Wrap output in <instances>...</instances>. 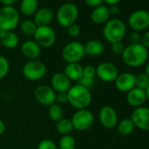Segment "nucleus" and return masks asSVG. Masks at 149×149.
<instances>
[{
  "mask_svg": "<svg viewBox=\"0 0 149 149\" xmlns=\"http://www.w3.org/2000/svg\"><path fill=\"white\" fill-rule=\"evenodd\" d=\"M84 67L77 63H68L63 70V74L70 81H79L83 77Z\"/></svg>",
  "mask_w": 149,
  "mask_h": 149,
  "instance_id": "nucleus-22",
  "label": "nucleus"
},
{
  "mask_svg": "<svg viewBox=\"0 0 149 149\" xmlns=\"http://www.w3.org/2000/svg\"><path fill=\"white\" fill-rule=\"evenodd\" d=\"M55 128H56V131L60 134H61L62 136L63 135H68V134H70L71 132L74 130V127H73L71 119L65 118H63L60 121L56 122Z\"/></svg>",
  "mask_w": 149,
  "mask_h": 149,
  "instance_id": "nucleus-26",
  "label": "nucleus"
},
{
  "mask_svg": "<svg viewBox=\"0 0 149 149\" xmlns=\"http://www.w3.org/2000/svg\"><path fill=\"white\" fill-rule=\"evenodd\" d=\"M48 116L54 122H58L64 118V110L61 104L54 103L48 107Z\"/></svg>",
  "mask_w": 149,
  "mask_h": 149,
  "instance_id": "nucleus-27",
  "label": "nucleus"
},
{
  "mask_svg": "<svg viewBox=\"0 0 149 149\" xmlns=\"http://www.w3.org/2000/svg\"><path fill=\"white\" fill-rule=\"evenodd\" d=\"M5 130H6V125L4 123V121L0 118V136L5 132Z\"/></svg>",
  "mask_w": 149,
  "mask_h": 149,
  "instance_id": "nucleus-44",
  "label": "nucleus"
},
{
  "mask_svg": "<svg viewBox=\"0 0 149 149\" xmlns=\"http://www.w3.org/2000/svg\"><path fill=\"white\" fill-rule=\"evenodd\" d=\"M149 86V77L146 73H139L135 76V87L146 91Z\"/></svg>",
  "mask_w": 149,
  "mask_h": 149,
  "instance_id": "nucleus-30",
  "label": "nucleus"
},
{
  "mask_svg": "<svg viewBox=\"0 0 149 149\" xmlns=\"http://www.w3.org/2000/svg\"><path fill=\"white\" fill-rule=\"evenodd\" d=\"M78 18V8L72 3L62 5L56 13V20L60 26L68 28L69 26L76 23Z\"/></svg>",
  "mask_w": 149,
  "mask_h": 149,
  "instance_id": "nucleus-5",
  "label": "nucleus"
},
{
  "mask_svg": "<svg viewBox=\"0 0 149 149\" xmlns=\"http://www.w3.org/2000/svg\"><path fill=\"white\" fill-rule=\"evenodd\" d=\"M147 1H148V2H149V0H147Z\"/></svg>",
  "mask_w": 149,
  "mask_h": 149,
  "instance_id": "nucleus-47",
  "label": "nucleus"
},
{
  "mask_svg": "<svg viewBox=\"0 0 149 149\" xmlns=\"http://www.w3.org/2000/svg\"><path fill=\"white\" fill-rule=\"evenodd\" d=\"M67 32H68V36H70L71 38H77L80 35L81 29H80V26L78 25H77L76 23H74L67 28Z\"/></svg>",
  "mask_w": 149,
  "mask_h": 149,
  "instance_id": "nucleus-34",
  "label": "nucleus"
},
{
  "mask_svg": "<svg viewBox=\"0 0 149 149\" xmlns=\"http://www.w3.org/2000/svg\"><path fill=\"white\" fill-rule=\"evenodd\" d=\"M127 22L132 31H145L149 27V13L143 9L136 10L130 14Z\"/></svg>",
  "mask_w": 149,
  "mask_h": 149,
  "instance_id": "nucleus-10",
  "label": "nucleus"
},
{
  "mask_svg": "<svg viewBox=\"0 0 149 149\" xmlns=\"http://www.w3.org/2000/svg\"><path fill=\"white\" fill-rule=\"evenodd\" d=\"M83 77L89 78H95L96 77V67L93 65H86L83 68Z\"/></svg>",
  "mask_w": 149,
  "mask_h": 149,
  "instance_id": "nucleus-33",
  "label": "nucleus"
},
{
  "mask_svg": "<svg viewBox=\"0 0 149 149\" xmlns=\"http://www.w3.org/2000/svg\"><path fill=\"white\" fill-rule=\"evenodd\" d=\"M56 101L59 104L68 103V92H59L56 93Z\"/></svg>",
  "mask_w": 149,
  "mask_h": 149,
  "instance_id": "nucleus-38",
  "label": "nucleus"
},
{
  "mask_svg": "<svg viewBox=\"0 0 149 149\" xmlns=\"http://www.w3.org/2000/svg\"><path fill=\"white\" fill-rule=\"evenodd\" d=\"M19 24V13L13 6L0 9V30L13 31Z\"/></svg>",
  "mask_w": 149,
  "mask_h": 149,
  "instance_id": "nucleus-6",
  "label": "nucleus"
},
{
  "mask_svg": "<svg viewBox=\"0 0 149 149\" xmlns=\"http://www.w3.org/2000/svg\"><path fill=\"white\" fill-rule=\"evenodd\" d=\"M98 117L101 125L107 129L114 128L118 122V117L116 110L110 105L103 106L99 111Z\"/></svg>",
  "mask_w": 149,
  "mask_h": 149,
  "instance_id": "nucleus-14",
  "label": "nucleus"
},
{
  "mask_svg": "<svg viewBox=\"0 0 149 149\" xmlns=\"http://www.w3.org/2000/svg\"><path fill=\"white\" fill-rule=\"evenodd\" d=\"M21 52L29 61L38 60L41 53V47L34 40H26L21 46Z\"/></svg>",
  "mask_w": 149,
  "mask_h": 149,
  "instance_id": "nucleus-18",
  "label": "nucleus"
},
{
  "mask_svg": "<svg viewBox=\"0 0 149 149\" xmlns=\"http://www.w3.org/2000/svg\"><path fill=\"white\" fill-rule=\"evenodd\" d=\"M37 149H58V148L56 144L52 139H46L39 143Z\"/></svg>",
  "mask_w": 149,
  "mask_h": 149,
  "instance_id": "nucleus-32",
  "label": "nucleus"
},
{
  "mask_svg": "<svg viewBox=\"0 0 149 149\" xmlns=\"http://www.w3.org/2000/svg\"><path fill=\"white\" fill-rule=\"evenodd\" d=\"M85 54L90 56H99L104 51V44L97 40H91L84 44Z\"/></svg>",
  "mask_w": 149,
  "mask_h": 149,
  "instance_id": "nucleus-23",
  "label": "nucleus"
},
{
  "mask_svg": "<svg viewBox=\"0 0 149 149\" xmlns=\"http://www.w3.org/2000/svg\"><path fill=\"white\" fill-rule=\"evenodd\" d=\"M51 87L56 93L68 92L71 88V81L65 76L63 72H58L51 78Z\"/></svg>",
  "mask_w": 149,
  "mask_h": 149,
  "instance_id": "nucleus-16",
  "label": "nucleus"
},
{
  "mask_svg": "<svg viewBox=\"0 0 149 149\" xmlns=\"http://www.w3.org/2000/svg\"><path fill=\"white\" fill-rule=\"evenodd\" d=\"M140 40H141V34L139 32L132 31V33H130L128 36V40L130 44H139L140 43Z\"/></svg>",
  "mask_w": 149,
  "mask_h": 149,
  "instance_id": "nucleus-37",
  "label": "nucleus"
},
{
  "mask_svg": "<svg viewBox=\"0 0 149 149\" xmlns=\"http://www.w3.org/2000/svg\"><path fill=\"white\" fill-rule=\"evenodd\" d=\"M110 13H109V7L108 6H100L98 7L94 8L91 14V20L97 25H103L105 24L110 19Z\"/></svg>",
  "mask_w": 149,
  "mask_h": 149,
  "instance_id": "nucleus-20",
  "label": "nucleus"
},
{
  "mask_svg": "<svg viewBox=\"0 0 149 149\" xmlns=\"http://www.w3.org/2000/svg\"><path fill=\"white\" fill-rule=\"evenodd\" d=\"M124 63L131 68H138L143 66L148 59V50L140 43L130 44L125 47L122 54Z\"/></svg>",
  "mask_w": 149,
  "mask_h": 149,
  "instance_id": "nucleus-1",
  "label": "nucleus"
},
{
  "mask_svg": "<svg viewBox=\"0 0 149 149\" xmlns=\"http://www.w3.org/2000/svg\"><path fill=\"white\" fill-rule=\"evenodd\" d=\"M145 73L147 74V76L149 77V61L146 63V68H145Z\"/></svg>",
  "mask_w": 149,
  "mask_h": 149,
  "instance_id": "nucleus-45",
  "label": "nucleus"
},
{
  "mask_svg": "<svg viewBox=\"0 0 149 149\" xmlns=\"http://www.w3.org/2000/svg\"><path fill=\"white\" fill-rule=\"evenodd\" d=\"M0 42L6 48H15L19 46V39L13 31L0 30Z\"/></svg>",
  "mask_w": 149,
  "mask_h": 149,
  "instance_id": "nucleus-21",
  "label": "nucleus"
},
{
  "mask_svg": "<svg viewBox=\"0 0 149 149\" xmlns=\"http://www.w3.org/2000/svg\"><path fill=\"white\" fill-rule=\"evenodd\" d=\"M140 44L145 47L146 49L149 48V30L145 32L141 35V40H140Z\"/></svg>",
  "mask_w": 149,
  "mask_h": 149,
  "instance_id": "nucleus-39",
  "label": "nucleus"
},
{
  "mask_svg": "<svg viewBox=\"0 0 149 149\" xmlns=\"http://www.w3.org/2000/svg\"><path fill=\"white\" fill-rule=\"evenodd\" d=\"M34 41L40 47H50L56 40V33L54 30L49 26H38L34 34Z\"/></svg>",
  "mask_w": 149,
  "mask_h": 149,
  "instance_id": "nucleus-9",
  "label": "nucleus"
},
{
  "mask_svg": "<svg viewBox=\"0 0 149 149\" xmlns=\"http://www.w3.org/2000/svg\"><path fill=\"white\" fill-rule=\"evenodd\" d=\"M120 2H121V0H104V3H105L109 6H118Z\"/></svg>",
  "mask_w": 149,
  "mask_h": 149,
  "instance_id": "nucleus-43",
  "label": "nucleus"
},
{
  "mask_svg": "<svg viewBox=\"0 0 149 149\" xmlns=\"http://www.w3.org/2000/svg\"><path fill=\"white\" fill-rule=\"evenodd\" d=\"M126 100H127V103L131 106H133L135 108L140 107L147 100L146 91L144 90H141V89H139V88L135 87V88H133L132 90H131L130 91L127 92Z\"/></svg>",
  "mask_w": 149,
  "mask_h": 149,
  "instance_id": "nucleus-17",
  "label": "nucleus"
},
{
  "mask_svg": "<svg viewBox=\"0 0 149 149\" xmlns=\"http://www.w3.org/2000/svg\"><path fill=\"white\" fill-rule=\"evenodd\" d=\"M145 91H146V98H147V99L149 100V86L147 87V89H146V90Z\"/></svg>",
  "mask_w": 149,
  "mask_h": 149,
  "instance_id": "nucleus-46",
  "label": "nucleus"
},
{
  "mask_svg": "<svg viewBox=\"0 0 149 149\" xmlns=\"http://www.w3.org/2000/svg\"><path fill=\"white\" fill-rule=\"evenodd\" d=\"M54 19V12L48 7L38 9L33 14V22L37 26H48Z\"/></svg>",
  "mask_w": 149,
  "mask_h": 149,
  "instance_id": "nucleus-19",
  "label": "nucleus"
},
{
  "mask_svg": "<svg viewBox=\"0 0 149 149\" xmlns=\"http://www.w3.org/2000/svg\"><path fill=\"white\" fill-rule=\"evenodd\" d=\"M22 73L26 79L32 82H36L41 80L46 76L47 67L41 61L32 60L24 64Z\"/></svg>",
  "mask_w": 149,
  "mask_h": 149,
  "instance_id": "nucleus-4",
  "label": "nucleus"
},
{
  "mask_svg": "<svg viewBox=\"0 0 149 149\" xmlns=\"http://www.w3.org/2000/svg\"><path fill=\"white\" fill-rule=\"evenodd\" d=\"M37 27L38 26L33 22V20H31V19H26L22 21V23L20 24L21 32L27 36H33Z\"/></svg>",
  "mask_w": 149,
  "mask_h": 149,
  "instance_id": "nucleus-29",
  "label": "nucleus"
},
{
  "mask_svg": "<svg viewBox=\"0 0 149 149\" xmlns=\"http://www.w3.org/2000/svg\"><path fill=\"white\" fill-rule=\"evenodd\" d=\"M85 55L84 45L79 41H71L62 49L61 56L67 63H77Z\"/></svg>",
  "mask_w": 149,
  "mask_h": 149,
  "instance_id": "nucleus-7",
  "label": "nucleus"
},
{
  "mask_svg": "<svg viewBox=\"0 0 149 149\" xmlns=\"http://www.w3.org/2000/svg\"><path fill=\"white\" fill-rule=\"evenodd\" d=\"M33 95L36 101L46 106H50L56 101V92L49 85H39L35 88Z\"/></svg>",
  "mask_w": 149,
  "mask_h": 149,
  "instance_id": "nucleus-12",
  "label": "nucleus"
},
{
  "mask_svg": "<svg viewBox=\"0 0 149 149\" xmlns=\"http://www.w3.org/2000/svg\"><path fill=\"white\" fill-rule=\"evenodd\" d=\"M68 103L77 110L87 109L92 100L91 91L80 84L71 86L68 91Z\"/></svg>",
  "mask_w": 149,
  "mask_h": 149,
  "instance_id": "nucleus-2",
  "label": "nucleus"
},
{
  "mask_svg": "<svg viewBox=\"0 0 149 149\" xmlns=\"http://www.w3.org/2000/svg\"><path fill=\"white\" fill-rule=\"evenodd\" d=\"M115 87L121 92H128L135 88V76L129 72H124L118 74L114 81Z\"/></svg>",
  "mask_w": 149,
  "mask_h": 149,
  "instance_id": "nucleus-15",
  "label": "nucleus"
},
{
  "mask_svg": "<svg viewBox=\"0 0 149 149\" xmlns=\"http://www.w3.org/2000/svg\"><path fill=\"white\" fill-rule=\"evenodd\" d=\"M39 7L38 0H22L20 3V12L25 16L33 15Z\"/></svg>",
  "mask_w": 149,
  "mask_h": 149,
  "instance_id": "nucleus-24",
  "label": "nucleus"
},
{
  "mask_svg": "<svg viewBox=\"0 0 149 149\" xmlns=\"http://www.w3.org/2000/svg\"><path fill=\"white\" fill-rule=\"evenodd\" d=\"M18 0H0V3L4 5V6H13V5Z\"/></svg>",
  "mask_w": 149,
  "mask_h": 149,
  "instance_id": "nucleus-42",
  "label": "nucleus"
},
{
  "mask_svg": "<svg viewBox=\"0 0 149 149\" xmlns=\"http://www.w3.org/2000/svg\"><path fill=\"white\" fill-rule=\"evenodd\" d=\"M94 120L93 113L88 109L77 110L71 118L74 129L81 132L90 129L94 124Z\"/></svg>",
  "mask_w": 149,
  "mask_h": 149,
  "instance_id": "nucleus-8",
  "label": "nucleus"
},
{
  "mask_svg": "<svg viewBox=\"0 0 149 149\" xmlns=\"http://www.w3.org/2000/svg\"><path fill=\"white\" fill-rule=\"evenodd\" d=\"M125 48V47L122 43V41L111 44V52L115 55H118H118H122V54L124 53Z\"/></svg>",
  "mask_w": 149,
  "mask_h": 149,
  "instance_id": "nucleus-35",
  "label": "nucleus"
},
{
  "mask_svg": "<svg viewBox=\"0 0 149 149\" xmlns=\"http://www.w3.org/2000/svg\"><path fill=\"white\" fill-rule=\"evenodd\" d=\"M126 34V26L119 19H109L104 26L103 35L111 44L120 42Z\"/></svg>",
  "mask_w": 149,
  "mask_h": 149,
  "instance_id": "nucleus-3",
  "label": "nucleus"
},
{
  "mask_svg": "<svg viewBox=\"0 0 149 149\" xmlns=\"http://www.w3.org/2000/svg\"><path fill=\"white\" fill-rule=\"evenodd\" d=\"M84 1L88 6L93 7V8L98 7V6H102L104 3V0H84Z\"/></svg>",
  "mask_w": 149,
  "mask_h": 149,
  "instance_id": "nucleus-40",
  "label": "nucleus"
},
{
  "mask_svg": "<svg viewBox=\"0 0 149 149\" xmlns=\"http://www.w3.org/2000/svg\"><path fill=\"white\" fill-rule=\"evenodd\" d=\"M58 147L59 149H76L77 147L76 139L70 134L63 135L59 140Z\"/></svg>",
  "mask_w": 149,
  "mask_h": 149,
  "instance_id": "nucleus-28",
  "label": "nucleus"
},
{
  "mask_svg": "<svg viewBox=\"0 0 149 149\" xmlns=\"http://www.w3.org/2000/svg\"><path fill=\"white\" fill-rule=\"evenodd\" d=\"M96 76L103 82L111 83L118 76V69L112 62L104 61L96 68Z\"/></svg>",
  "mask_w": 149,
  "mask_h": 149,
  "instance_id": "nucleus-11",
  "label": "nucleus"
},
{
  "mask_svg": "<svg viewBox=\"0 0 149 149\" xmlns=\"http://www.w3.org/2000/svg\"><path fill=\"white\" fill-rule=\"evenodd\" d=\"M78 84L85 87L86 89L90 90L91 89L94 84H95V78H89V77H82V78L78 81Z\"/></svg>",
  "mask_w": 149,
  "mask_h": 149,
  "instance_id": "nucleus-36",
  "label": "nucleus"
},
{
  "mask_svg": "<svg viewBox=\"0 0 149 149\" xmlns=\"http://www.w3.org/2000/svg\"><path fill=\"white\" fill-rule=\"evenodd\" d=\"M131 120L135 127L143 131H149V108L140 106L135 108L131 114Z\"/></svg>",
  "mask_w": 149,
  "mask_h": 149,
  "instance_id": "nucleus-13",
  "label": "nucleus"
},
{
  "mask_svg": "<svg viewBox=\"0 0 149 149\" xmlns=\"http://www.w3.org/2000/svg\"><path fill=\"white\" fill-rule=\"evenodd\" d=\"M109 7V13L111 16H117L120 13V8L118 6H111Z\"/></svg>",
  "mask_w": 149,
  "mask_h": 149,
  "instance_id": "nucleus-41",
  "label": "nucleus"
},
{
  "mask_svg": "<svg viewBox=\"0 0 149 149\" xmlns=\"http://www.w3.org/2000/svg\"><path fill=\"white\" fill-rule=\"evenodd\" d=\"M10 70L9 61L3 55H0V80L5 78Z\"/></svg>",
  "mask_w": 149,
  "mask_h": 149,
  "instance_id": "nucleus-31",
  "label": "nucleus"
},
{
  "mask_svg": "<svg viewBox=\"0 0 149 149\" xmlns=\"http://www.w3.org/2000/svg\"><path fill=\"white\" fill-rule=\"evenodd\" d=\"M116 126L118 133L123 136H127L131 134L135 128V125L131 118H124L120 120L119 122H118Z\"/></svg>",
  "mask_w": 149,
  "mask_h": 149,
  "instance_id": "nucleus-25",
  "label": "nucleus"
}]
</instances>
